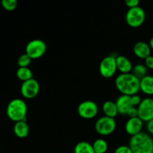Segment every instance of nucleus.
Here are the masks:
<instances>
[{
    "mask_svg": "<svg viewBox=\"0 0 153 153\" xmlns=\"http://www.w3.org/2000/svg\"><path fill=\"white\" fill-rule=\"evenodd\" d=\"M146 14L144 9L140 6L128 8L126 13V22L132 28L141 26L146 20Z\"/></svg>",
    "mask_w": 153,
    "mask_h": 153,
    "instance_id": "obj_4",
    "label": "nucleus"
},
{
    "mask_svg": "<svg viewBox=\"0 0 153 153\" xmlns=\"http://www.w3.org/2000/svg\"><path fill=\"white\" fill-rule=\"evenodd\" d=\"M143 127V121L138 117L134 118H128L125 124V130L129 135L134 136L142 131Z\"/></svg>",
    "mask_w": 153,
    "mask_h": 153,
    "instance_id": "obj_11",
    "label": "nucleus"
},
{
    "mask_svg": "<svg viewBox=\"0 0 153 153\" xmlns=\"http://www.w3.org/2000/svg\"><path fill=\"white\" fill-rule=\"evenodd\" d=\"M29 126L26 121L22 120L15 123L13 126V132L15 135L19 138H25L29 134Z\"/></svg>",
    "mask_w": 153,
    "mask_h": 153,
    "instance_id": "obj_15",
    "label": "nucleus"
},
{
    "mask_svg": "<svg viewBox=\"0 0 153 153\" xmlns=\"http://www.w3.org/2000/svg\"><path fill=\"white\" fill-rule=\"evenodd\" d=\"M128 146L133 153H152L153 138L148 133L141 131L131 136Z\"/></svg>",
    "mask_w": 153,
    "mask_h": 153,
    "instance_id": "obj_2",
    "label": "nucleus"
},
{
    "mask_svg": "<svg viewBox=\"0 0 153 153\" xmlns=\"http://www.w3.org/2000/svg\"><path fill=\"white\" fill-rule=\"evenodd\" d=\"M140 90L146 95H153V76L147 75L140 79Z\"/></svg>",
    "mask_w": 153,
    "mask_h": 153,
    "instance_id": "obj_16",
    "label": "nucleus"
},
{
    "mask_svg": "<svg viewBox=\"0 0 153 153\" xmlns=\"http://www.w3.org/2000/svg\"><path fill=\"white\" fill-rule=\"evenodd\" d=\"M114 153H133L128 145H120L115 149Z\"/></svg>",
    "mask_w": 153,
    "mask_h": 153,
    "instance_id": "obj_24",
    "label": "nucleus"
},
{
    "mask_svg": "<svg viewBox=\"0 0 153 153\" xmlns=\"http://www.w3.org/2000/svg\"><path fill=\"white\" fill-rule=\"evenodd\" d=\"M147 72L148 69L144 64H137L133 66L131 73L140 80L143 77L147 76Z\"/></svg>",
    "mask_w": 153,
    "mask_h": 153,
    "instance_id": "obj_21",
    "label": "nucleus"
},
{
    "mask_svg": "<svg viewBox=\"0 0 153 153\" xmlns=\"http://www.w3.org/2000/svg\"><path fill=\"white\" fill-rule=\"evenodd\" d=\"M47 46L46 43L40 39H34L30 40L25 46V53L31 58H40L46 53Z\"/></svg>",
    "mask_w": 153,
    "mask_h": 153,
    "instance_id": "obj_6",
    "label": "nucleus"
},
{
    "mask_svg": "<svg viewBox=\"0 0 153 153\" xmlns=\"http://www.w3.org/2000/svg\"><path fill=\"white\" fill-rule=\"evenodd\" d=\"M149 46H150L151 49H152V50H153V37H151L150 40H149Z\"/></svg>",
    "mask_w": 153,
    "mask_h": 153,
    "instance_id": "obj_30",
    "label": "nucleus"
},
{
    "mask_svg": "<svg viewBox=\"0 0 153 153\" xmlns=\"http://www.w3.org/2000/svg\"><path fill=\"white\" fill-rule=\"evenodd\" d=\"M125 4H126V6L128 8H131V7L139 6V4H140V1H139V0H126Z\"/></svg>",
    "mask_w": 153,
    "mask_h": 153,
    "instance_id": "obj_28",
    "label": "nucleus"
},
{
    "mask_svg": "<svg viewBox=\"0 0 153 153\" xmlns=\"http://www.w3.org/2000/svg\"><path fill=\"white\" fill-rule=\"evenodd\" d=\"M1 6L6 10H13L17 7L16 0H2L1 1Z\"/></svg>",
    "mask_w": 153,
    "mask_h": 153,
    "instance_id": "obj_23",
    "label": "nucleus"
},
{
    "mask_svg": "<svg viewBox=\"0 0 153 153\" xmlns=\"http://www.w3.org/2000/svg\"><path fill=\"white\" fill-rule=\"evenodd\" d=\"M115 103L117 107L118 113L121 115L126 114L128 109L132 107L131 103V96L121 94L117 97Z\"/></svg>",
    "mask_w": 153,
    "mask_h": 153,
    "instance_id": "obj_13",
    "label": "nucleus"
},
{
    "mask_svg": "<svg viewBox=\"0 0 153 153\" xmlns=\"http://www.w3.org/2000/svg\"><path fill=\"white\" fill-rule=\"evenodd\" d=\"M40 90V85L37 80L31 79L22 82L20 87V93L22 97L25 99H34L38 95Z\"/></svg>",
    "mask_w": 153,
    "mask_h": 153,
    "instance_id": "obj_9",
    "label": "nucleus"
},
{
    "mask_svg": "<svg viewBox=\"0 0 153 153\" xmlns=\"http://www.w3.org/2000/svg\"><path fill=\"white\" fill-rule=\"evenodd\" d=\"M16 74L18 79L22 82L33 79V72L29 67H18Z\"/></svg>",
    "mask_w": 153,
    "mask_h": 153,
    "instance_id": "obj_19",
    "label": "nucleus"
},
{
    "mask_svg": "<svg viewBox=\"0 0 153 153\" xmlns=\"http://www.w3.org/2000/svg\"><path fill=\"white\" fill-rule=\"evenodd\" d=\"M102 109L105 116L109 117L114 118L119 114L116 103L111 100H107V101L105 102L102 104Z\"/></svg>",
    "mask_w": 153,
    "mask_h": 153,
    "instance_id": "obj_17",
    "label": "nucleus"
},
{
    "mask_svg": "<svg viewBox=\"0 0 153 153\" xmlns=\"http://www.w3.org/2000/svg\"><path fill=\"white\" fill-rule=\"evenodd\" d=\"M116 63L117 70H119L120 73H128L132 71V63L127 57L122 55H117Z\"/></svg>",
    "mask_w": 153,
    "mask_h": 153,
    "instance_id": "obj_14",
    "label": "nucleus"
},
{
    "mask_svg": "<svg viewBox=\"0 0 153 153\" xmlns=\"http://www.w3.org/2000/svg\"><path fill=\"white\" fill-rule=\"evenodd\" d=\"M28 112L27 104L23 100L19 98L10 100L7 105L6 114L10 120L16 123L19 121H26V115Z\"/></svg>",
    "mask_w": 153,
    "mask_h": 153,
    "instance_id": "obj_3",
    "label": "nucleus"
},
{
    "mask_svg": "<svg viewBox=\"0 0 153 153\" xmlns=\"http://www.w3.org/2000/svg\"><path fill=\"white\" fill-rule=\"evenodd\" d=\"M117 127V122L114 118L102 116L97 120L94 125L96 131L99 134L107 136L111 134L115 131Z\"/></svg>",
    "mask_w": 153,
    "mask_h": 153,
    "instance_id": "obj_5",
    "label": "nucleus"
},
{
    "mask_svg": "<svg viewBox=\"0 0 153 153\" xmlns=\"http://www.w3.org/2000/svg\"><path fill=\"white\" fill-rule=\"evenodd\" d=\"M31 62V58L26 53L22 54L17 59L19 67H28Z\"/></svg>",
    "mask_w": 153,
    "mask_h": 153,
    "instance_id": "obj_22",
    "label": "nucleus"
},
{
    "mask_svg": "<svg viewBox=\"0 0 153 153\" xmlns=\"http://www.w3.org/2000/svg\"><path fill=\"white\" fill-rule=\"evenodd\" d=\"M138 117L143 122L148 123L153 119V98L146 97L143 99L137 106Z\"/></svg>",
    "mask_w": 153,
    "mask_h": 153,
    "instance_id": "obj_10",
    "label": "nucleus"
},
{
    "mask_svg": "<svg viewBox=\"0 0 153 153\" xmlns=\"http://www.w3.org/2000/svg\"><path fill=\"white\" fill-rule=\"evenodd\" d=\"M144 64L147 69L153 70V55H149L146 58L144 59Z\"/></svg>",
    "mask_w": 153,
    "mask_h": 153,
    "instance_id": "obj_27",
    "label": "nucleus"
},
{
    "mask_svg": "<svg viewBox=\"0 0 153 153\" xmlns=\"http://www.w3.org/2000/svg\"><path fill=\"white\" fill-rule=\"evenodd\" d=\"M142 100H143V99L141 98V97L137 95V94L131 96V105L134 106V107H137L142 102Z\"/></svg>",
    "mask_w": 153,
    "mask_h": 153,
    "instance_id": "obj_25",
    "label": "nucleus"
},
{
    "mask_svg": "<svg viewBox=\"0 0 153 153\" xmlns=\"http://www.w3.org/2000/svg\"><path fill=\"white\" fill-rule=\"evenodd\" d=\"M92 146L95 153H105L108 148L107 141L103 138H98L94 140Z\"/></svg>",
    "mask_w": 153,
    "mask_h": 153,
    "instance_id": "obj_20",
    "label": "nucleus"
},
{
    "mask_svg": "<svg viewBox=\"0 0 153 153\" xmlns=\"http://www.w3.org/2000/svg\"><path fill=\"white\" fill-rule=\"evenodd\" d=\"M146 130L148 131V134L153 136V119L146 123Z\"/></svg>",
    "mask_w": 153,
    "mask_h": 153,
    "instance_id": "obj_29",
    "label": "nucleus"
},
{
    "mask_svg": "<svg viewBox=\"0 0 153 153\" xmlns=\"http://www.w3.org/2000/svg\"><path fill=\"white\" fill-rule=\"evenodd\" d=\"M74 153H95L92 144L88 141H80L74 147Z\"/></svg>",
    "mask_w": 153,
    "mask_h": 153,
    "instance_id": "obj_18",
    "label": "nucleus"
},
{
    "mask_svg": "<svg viewBox=\"0 0 153 153\" xmlns=\"http://www.w3.org/2000/svg\"><path fill=\"white\" fill-rule=\"evenodd\" d=\"M77 111L79 116L84 119H93L98 114L99 108L93 100H85L79 105Z\"/></svg>",
    "mask_w": 153,
    "mask_h": 153,
    "instance_id": "obj_8",
    "label": "nucleus"
},
{
    "mask_svg": "<svg viewBox=\"0 0 153 153\" xmlns=\"http://www.w3.org/2000/svg\"><path fill=\"white\" fill-rule=\"evenodd\" d=\"M151 48L149 43L145 41H138L133 46V52L139 58L145 59L151 55Z\"/></svg>",
    "mask_w": 153,
    "mask_h": 153,
    "instance_id": "obj_12",
    "label": "nucleus"
},
{
    "mask_svg": "<svg viewBox=\"0 0 153 153\" xmlns=\"http://www.w3.org/2000/svg\"><path fill=\"white\" fill-rule=\"evenodd\" d=\"M116 57L115 55H109L102 59L99 66V70L102 76L109 79L114 76L117 70Z\"/></svg>",
    "mask_w": 153,
    "mask_h": 153,
    "instance_id": "obj_7",
    "label": "nucleus"
},
{
    "mask_svg": "<svg viewBox=\"0 0 153 153\" xmlns=\"http://www.w3.org/2000/svg\"><path fill=\"white\" fill-rule=\"evenodd\" d=\"M152 153H153V152H152Z\"/></svg>",
    "mask_w": 153,
    "mask_h": 153,
    "instance_id": "obj_31",
    "label": "nucleus"
},
{
    "mask_svg": "<svg viewBox=\"0 0 153 153\" xmlns=\"http://www.w3.org/2000/svg\"><path fill=\"white\" fill-rule=\"evenodd\" d=\"M126 115L129 118H134V117H138V111H137V107H132L128 109V111H127Z\"/></svg>",
    "mask_w": 153,
    "mask_h": 153,
    "instance_id": "obj_26",
    "label": "nucleus"
},
{
    "mask_svg": "<svg viewBox=\"0 0 153 153\" xmlns=\"http://www.w3.org/2000/svg\"><path fill=\"white\" fill-rule=\"evenodd\" d=\"M115 86L124 95H135L140 91V79L132 73H120L115 79Z\"/></svg>",
    "mask_w": 153,
    "mask_h": 153,
    "instance_id": "obj_1",
    "label": "nucleus"
}]
</instances>
